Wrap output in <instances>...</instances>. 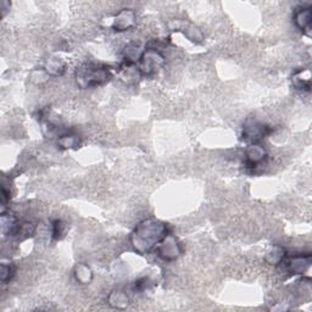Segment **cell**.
I'll return each mask as SVG.
<instances>
[{"label":"cell","mask_w":312,"mask_h":312,"mask_svg":"<svg viewBox=\"0 0 312 312\" xmlns=\"http://www.w3.org/2000/svg\"><path fill=\"white\" fill-rule=\"evenodd\" d=\"M135 24V13L131 9H123L114 19L112 28L116 31H127Z\"/></svg>","instance_id":"obj_6"},{"label":"cell","mask_w":312,"mask_h":312,"mask_svg":"<svg viewBox=\"0 0 312 312\" xmlns=\"http://www.w3.org/2000/svg\"><path fill=\"white\" fill-rule=\"evenodd\" d=\"M57 144L61 146L62 149H72L76 148L78 144V139L76 135H61L57 140Z\"/></svg>","instance_id":"obj_18"},{"label":"cell","mask_w":312,"mask_h":312,"mask_svg":"<svg viewBox=\"0 0 312 312\" xmlns=\"http://www.w3.org/2000/svg\"><path fill=\"white\" fill-rule=\"evenodd\" d=\"M294 22L297 28L301 31H308L312 22V11L311 8H301L296 11L294 15Z\"/></svg>","instance_id":"obj_10"},{"label":"cell","mask_w":312,"mask_h":312,"mask_svg":"<svg viewBox=\"0 0 312 312\" xmlns=\"http://www.w3.org/2000/svg\"><path fill=\"white\" fill-rule=\"evenodd\" d=\"M165 59L163 54L155 48H150L144 50L143 55L140 57V71L143 74L150 76V74L156 73V71L164 65Z\"/></svg>","instance_id":"obj_3"},{"label":"cell","mask_w":312,"mask_h":312,"mask_svg":"<svg viewBox=\"0 0 312 312\" xmlns=\"http://www.w3.org/2000/svg\"><path fill=\"white\" fill-rule=\"evenodd\" d=\"M74 277H76V279L80 283L87 284V283H89L93 279V272L87 265L80 264L74 268Z\"/></svg>","instance_id":"obj_13"},{"label":"cell","mask_w":312,"mask_h":312,"mask_svg":"<svg viewBox=\"0 0 312 312\" xmlns=\"http://www.w3.org/2000/svg\"><path fill=\"white\" fill-rule=\"evenodd\" d=\"M111 78L109 67L97 63L86 62L81 65L76 71L77 85L81 88H94L108 83Z\"/></svg>","instance_id":"obj_2"},{"label":"cell","mask_w":312,"mask_h":312,"mask_svg":"<svg viewBox=\"0 0 312 312\" xmlns=\"http://www.w3.org/2000/svg\"><path fill=\"white\" fill-rule=\"evenodd\" d=\"M0 222H2V233L4 236H16L20 223L13 213L3 212Z\"/></svg>","instance_id":"obj_9"},{"label":"cell","mask_w":312,"mask_h":312,"mask_svg":"<svg viewBox=\"0 0 312 312\" xmlns=\"http://www.w3.org/2000/svg\"><path fill=\"white\" fill-rule=\"evenodd\" d=\"M310 70H300L297 71L295 74L293 76V85L296 87L297 89H308L310 88V83H311V74L308 73L307 76L305 77V74Z\"/></svg>","instance_id":"obj_15"},{"label":"cell","mask_w":312,"mask_h":312,"mask_svg":"<svg viewBox=\"0 0 312 312\" xmlns=\"http://www.w3.org/2000/svg\"><path fill=\"white\" fill-rule=\"evenodd\" d=\"M2 10H3V16L7 15V11L10 10V3L9 2H2Z\"/></svg>","instance_id":"obj_22"},{"label":"cell","mask_w":312,"mask_h":312,"mask_svg":"<svg viewBox=\"0 0 312 312\" xmlns=\"http://www.w3.org/2000/svg\"><path fill=\"white\" fill-rule=\"evenodd\" d=\"M144 51L140 49V45L137 43H131L125 49V57L128 63H134L138 60H140L141 55Z\"/></svg>","instance_id":"obj_16"},{"label":"cell","mask_w":312,"mask_h":312,"mask_svg":"<svg viewBox=\"0 0 312 312\" xmlns=\"http://www.w3.org/2000/svg\"><path fill=\"white\" fill-rule=\"evenodd\" d=\"M311 255H296L289 261L288 268L293 274H302L310 268Z\"/></svg>","instance_id":"obj_7"},{"label":"cell","mask_w":312,"mask_h":312,"mask_svg":"<svg viewBox=\"0 0 312 312\" xmlns=\"http://www.w3.org/2000/svg\"><path fill=\"white\" fill-rule=\"evenodd\" d=\"M109 304L116 308H125L128 305V296L122 291H114L110 294Z\"/></svg>","instance_id":"obj_17"},{"label":"cell","mask_w":312,"mask_h":312,"mask_svg":"<svg viewBox=\"0 0 312 312\" xmlns=\"http://www.w3.org/2000/svg\"><path fill=\"white\" fill-rule=\"evenodd\" d=\"M120 74H121V78H123V80L128 83L137 82V81L143 76V73H141L139 67H134L133 63H128V62H127L123 67H121Z\"/></svg>","instance_id":"obj_12"},{"label":"cell","mask_w":312,"mask_h":312,"mask_svg":"<svg viewBox=\"0 0 312 312\" xmlns=\"http://www.w3.org/2000/svg\"><path fill=\"white\" fill-rule=\"evenodd\" d=\"M284 249L278 247V245H276V247H272L266 253V261L270 265H279L283 261V259H284Z\"/></svg>","instance_id":"obj_14"},{"label":"cell","mask_w":312,"mask_h":312,"mask_svg":"<svg viewBox=\"0 0 312 312\" xmlns=\"http://www.w3.org/2000/svg\"><path fill=\"white\" fill-rule=\"evenodd\" d=\"M267 132L268 129L266 126L256 122V121H248L244 125V128H243V138H244L245 140L254 141V143H255L256 140L264 138L265 135L267 134Z\"/></svg>","instance_id":"obj_5"},{"label":"cell","mask_w":312,"mask_h":312,"mask_svg":"<svg viewBox=\"0 0 312 312\" xmlns=\"http://www.w3.org/2000/svg\"><path fill=\"white\" fill-rule=\"evenodd\" d=\"M66 65L59 57H49V59L44 63V70L47 71V73L50 76H61L65 72Z\"/></svg>","instance_id":"obj_11"},{"label":"cell","mask_w":312,"mask_h":312,"mask_svg":"<svg viewBox=\"0 0 312 312\" xmlns=\"http://www.w3.org/2000/svg\"><path fill=\"white\" fill-rule=\"evenodd\" d=\"M245 154H247V161L250 166H255L256 164L264 161L266 155H267L266 154V150L264 149V146L256 143L250 144V145L247 148Z\"/></svg>","instance_id":"obj_8"},{"label":"cell","mask_w":312,"mask_h":312,"mask_svg":"<svg viewBox=\"0 0 312 312\" xmlns=\"http://www.w3.org/2000/svg\"><path fill=\"white\" fill-rule=\"evenodd\" d=\"M167 226L159 219L148 218L141 221L131 236L132 247L140 255L149 254L167 236Z\"/></svg>","instance_id":"obj_1"},{"label":"cell","mask_w":312,"mask_h":312,"mask_svg":"<svg viewBox=\"0 0 312 312\" xmlns=\"http://www.w3.org/2000/svg\"><path fill=\"white\" fill-rule=\"evenodd\" d=\"M159 256L166 261H173L181 255L182 249L181 244L178 243L177 238L172 234H167L166 237L158 244L156 247Z\"/></svg>","instance_id":"obj_4"},{"label":"cell","mask_w":312,"mask_h":312,"mask_svg":"<svg viewBox=\"0 0 312 312\" xmlns=\"http://www.w3.org/2000/svg\"><path fill=\"white\" fill-rule=\"evenodd\" d=\"M65 232V224L62 223V221L56 219L53 222V237L55 239H60L61 236Z\"/></svg>","instance_id":"obj_20"},{"label":"cell","mask_w":312,"mask_h":312,"mask_svg":"<svg viewBox=\"0 0 312 312\" xmlns=\"http://www.w3.org/2000/svg\"><path fill=\"white\" fill-rule=\"evenodd\" d=\"M15 266H13L11 264H2V270H0V277H2V282L7 283L8 281H10L11 278L15 274Z\"/></svg>","instance_id":"obj_19"},{"label":"cell","mask_w":312,"mask_h":312,"mask_svg":"<svg viewBox=\"0 0 312 312\" xmlns=\"http://www.w3.org/2000/svg\"><path fill=\"white\" fill-rule=\"evenodd\" d=\"M149 278L148 277H143V278L138 279L137 282H135V288L138 289V290H144V289H146L149 287Z\"/></svg>","instance_id":"obj_21"}]
</instances>
